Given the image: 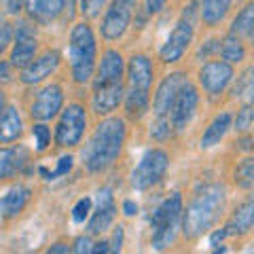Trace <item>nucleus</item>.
I'll use <instances>...</instances> for the list:
<instances>
[{
    "label": "nucleus",
    "mask_w": 254,
    "mask_h": 254,
    "mask_svg": "<svg viewBox=\"0 0 254 254\" xmlns=\"http://www.w3.org/2000/svg\"><path fill=\"white\" fill-rule=\"evenodd\" d=\"M125 138H127V127L123 119L119 117L104 119L102 123H98L89 144L83 150V165L91 174H100L113 168L123 150Z\"/></svg>",
    "instance_id": "nucleus-1"
},
{
    "label": "nucleus",
    "mask_w": 254,
    "mask_h": 254,
    "mask_svg": "<svg viewBox=\"0 0 254 254\" xmlns=\"http://www.w3.org/2000/svg\"><path fill=\"white\" fill-rule=\"evenodd\" d=\"M227 193L222 185H208L193 197L187 205L185 218H182V233L187 240H197L216 225L225 212Z\"/></svg>",
    "instance_id": "nucleus-2"
},
{
    "label": "nucleus",
    "mask_w": 254,
    "mask_h": 254,
    "mask_svg": "<svg viewBox=\"0 0 254 254\" xmlns=\"http://www.w3.org/2000/svg\"><path fill=\"white\" fill-rule=\"evenodd\" d=\"M153 64L146 55H133L127 64V87H123L125 113L129 119H142L150 106Z\"/></svg>",
    "instance_id": "nucleus-3"
},
{
    "label": "nucleus",
    "mask_w": 254,
    "mask_h": 254,
    "mask_svg": "<svg viewBox=\"0 0 254 254\" xmlns=\"http://www.w3.org/2000/svg\"><path fill=\"white\" fill-rule=\"evenodd\" d=\"M95 36L91 26L87 23H74L72 32H70V43H68V60L70 70H72V78L76 83H89L95 72Z\"/></svg>",
    "instance_id": "nucleus-4"
},
{
    "label": "nucleus",
    "mask_w": 254,
    "mask_h": 254,
    "mask_svg": "<svg viewBox=\"0 0 254 254\" xmlns=\"http://www.w3.org/2000/svg\"><path fill=\"white\" fill-rule=\"evenodd\" d=\"M182 220V195L172 193L150 214V244L155 250H168L176 242Z\"/></svg>",
    "instance_id": "nucleus-5"
},
{
    "label": "nucleus",
    "mask_w": 254,
    "mask_h": 254,
    "mask_svg": "<svg viewBox=\"0 0 254 254\" xmlns=\"http://www.w3.org/2000/svg\"><path fill=\"white\" fill-rule=\"evenodd\" d=\"M195 15H197V2H190L185 11H182V17L178 19V23L174 26L172 34L168 36V41L161 47V62L165 64H176L182 60V55L187 53L189 45L193 43L195 36Z\"/></svg>",
    "instance_id": "nucleus-6"
},
{
    "label": "nucleus",
    "mask_w": 254,
    "mask_h": 254,
    "mask_svg": "<svg viewBox=\"0 0 254 254\" xmlns=\"http://www.w3.org/2000/svg\"><path fill=\"white\" fill-rule=\"evenodd\" d=\"M170 165V157L161 148H150L142 155L140 163L131 172V187L136 190H146L161 182Z\"/></svg>",
    "instance_id": "nucleus-7"
},
{
    "label": "nucleus",
    "mask_w": 254,
    "mask_h": 254,
    "mask_svg": "<svg viewBox=\"0 0 254 254\" xmlns=\"http://www.w3.org/2000/svg\"><path fill=\"white\" fill-rule=\"evenodd\" d=\"M87 127V115L81 104H70L62 113L58 127H55V144L62 148H72L81 144Z\"/></svg>",
    "instance_id": "nucleus-8"
},
{
    "label": "nucleus",
    "mask_w": 254,
    "mask_h": 254,
    "mask_svg": "<svg viewBox=\"0 0 254 254\" xmlns=\"http://www.w3.org/2000/svg\"><path fill=\"white\" fill-rule=\"evenodd\" d=\"M133 9H136V0H113L106 9L104 21H102V36L106 41L121 38L127 32V28H129Z\"/></svg>",
    "instance_id": "nucleus-9"
},
{
    "label": "nucleus",
    "mask_w": 254,
    "mask_h": 254,
    "mask_svg": "<svg viewBox=\"0 0 254 254\" xmlns=\"http://www.w3.org/2000/svg\"><path fill=\"white\" fill-rule=\"evenodd\" d=\"M197 106H199V91H197L195 85L187 83L182 89L178 91L176 100L170 108V123H172V129L176 131H185L189 123L193 121V117L197 113Z\"/></svg>",
    "instance_id": "nucleus-10"
},
{
    "label": "nucleus",
    "mask_w": 254,
    "mask_h": 254,
    "mask_svg": "<svg viewBox=\"0 0 254 254\" xmlns=\"http://www.w3.org/2000/svg\"><path fill=\"white\" fill-rule=\"evenodd\" d=\"M233 81V66L225 60L208 62L199 70V85L208 95H220Z\"/></svg>",
    "instance_id": "nucleus-11"
},
{
    "label": "nucleus",
    "mask_w": 254,
    "mask_h": 254,
    "mask_svg": "<svg viewBox=\"0 0 254 254\" xmlns=\"http://www.w3.org/2000/svg\"><path fill=\"white\" fill-rule=\"evenodd\" d=\"M187 83H189V76L185 72H172L163 78L161 85L157 87V93H155V100H153L155 117H168L170 115V108L174 104V100H176L178 91Z\"/></svg>",
    "instance_id": "nucleus-12"
},
{
    "label": "nucleus",
    "mask_w": 254,
    "mask_h": 254,
    "mask_svg": "<svg viewBox=\"0 0 254 254\" xmlns=\"http://www.w3.org/2000/svg\"><path fill=\"white\" fill-rule=\"evenodd\" d=\"M64 104V91L60 85H47L36 93L34 102L30 106V115L38 119V121H49L62 110Z\"/></svg>",
    "instance_id": "nucleus-13"
},
{
    "label": "nucleus",
    "mask_w": 254,
    "mask_h": 254,
    "mask_svg": "<svg viewBox=\"0 0 254 254\" xmlns=\"http://www.w3.org/2000/svg\"><path fill=\"white\" fill-rule=\"evenodd\" d=\"M123 74H125L123 55L119 51H115V49H108L104 55H102L100 64L95 66V72L91 76L93 78V87L123 83Z\"/></svg>",
    "instance_id": "nucleus-14"
},
{
    "label": "nucleus",
    "mask_w": 254,
    "mask_h": 254,
    "mask_svg": "<svg viewBox=\"0 0 254 254\" xmlns=\"http://www.w3.org/2000/svg\"><path fill=\"white\" fill-rule=\"evenodd\" d=\"M117 216V205H115V197L110 189H102L98 193V208L93 210L89 225H87V233L91 235H100L108 231V227L115 222Z\"/></svg>",
    "instance_id": "nucleus-15"
},
{
    "label": "nucleus",
    "mask_w": 254,
    "mask_h": 254,
    "mask_svg": "<svg viewBox=\"0 0 254 254\" xmlns=\"http://www.w3.org/2000/svg\"><path fill=\"white\" fill-rule=\"evenodd\" d=\"M13 34H15V47L11 51V64H13V68H23L34 60L36 49H38L34 30H32L28 23H19V26L13 30Z\"/></svg>",
    "instance_id": "nucleus-16"
},
{
    "label": "nucleus",
    "mask_w": 254,
    "mask_h": 254,
    "mask_svg": "<svg viewBox=\"0 0 254 254\" xmlns=\"http://www.w3.org/2000/svg\"><path fill=\"white\" fill-rule=\"evenodd\" d=\"M60 66V53L58 51H45L43 55L32 60L28 66L21 68V83L23 85H36L51 76Z\"/></svg>",
    "instance_id": "nucleus-17"
},
{
    "label": "nucleus",
    "mask_w": 254,
    "mask_h": 254,
    "mask_svg": "<svg viewBox=\"0 0 254 254\" xmlns=\"http://www.w3.org/2000/svg\"><path fill=\"white\" fill-rule=\"evenodd\" d=\"M123 102V83L115 85H100L93 87V98H91V108L95 115H110L113 110L119 108Z\"/></svg>",
    "instance_id": "nucleus-18"
},
{
    "label": "nucleus",
    "mask_w": 254,
    "mask_h": 254,
    "mask_svg": "<svg viewBox=\"0 0 254 254\" xmlns=\"http://www.w3.org/2000/svg\"><path fill=\"white\" fill-rule=\"evenodd\" d=\"M30 155L23 146H11L0 148V180L13 178L28 168Z\"/></svg>",
    "instance_id": "nucleus-19"
},
{
    "label": "nucleus",
    "mask_w": 254,
    "mask_h": 254,
    "mask_svg": "<svg viewBox=\"0 0 254 254\" xmlns=\"http://www.w3.org/2000/svg\"><path fill=\"white\" fill-rule=\"evenodd\" d=\"M30 201V189L23 185H15L0 197V216L2 218H15L19 216Z\"/></svg>",
    "instance_id": "nucleus-20"
},
{
    "label": "nucleus",
    "mask_w": 254,
    "mask_h": 254,
    "mask_svg": "<svg viewBox=\"0 0 254 254\" xmlns=\"http://www.w3.org/2000/svg\"><path fill=\"white\" fill-rule=\"evenodd\" d=\"M28 17L38 23H49L64 13V0H23Z\"/></svg>",
    "instance_id": "nucleus-21"
},
{
    "label": "nucleus",
    "mask_w": 254,
    "mask_h": 254,
    "mask_svg": "<svg viewBox=\"0 0 254 254\" xmlns=\"http://www.w3.org/2000/svg\"><path fill=\"white\" fill-rule=\"evenodd\" d=\"M23 131V123L19 117V110L15 106H6L0 115V144H11Z\"/></svg>",
    "instance_id": "nucleus-22"
},
{
    "label": "nucleus",
    "mask_w": 254,
    "mask_h": 254,
    "mask_svg": "<svg viewBox=\"0 0 254 254\" xmlns=\"http://www.w3.org/2000/svg\"><path fill=\"white\" fill-rule=\"evenodd\" d=\"M252 222H254V203H252V199H246L242 205H237V210L233 212L229 225L225 227V233L227 235H244L252 229Z\"/></svg>",
    "instance_id": "nucleus-23"
},
{
    "label": "nucleus",
    "mask_w": 254,
    "mask_h": 254,
    "mask_svg": "<svg viewBox=\"0 0 254 254\" xmlns=\"http://www.w3.org/2000/svg\"><path fill=\"white\" fill-rule=\"evenodd\" d=\"M229 127H231V115L229 113H220L212 119V123L205 127L203 136H201V148H214L216 144H220V140L227 136Z\"/></svg>",
    "instance_id": "nucleus-24"
},
{
    "label": "nucleus",
    "mask_w": 254,
    "mask_h": 254,
    "mask_svg": "<svg viewBox=\"0 0 254 254\" xmlns=\"http://www.w3.org/2000/svg\"><path fill=\"white\" fill-rule=\"evenodd\" d=\"M233 0H203L201 4V19L205 26H218L225 15L231 9Z\"/></svg>",
    "instance_id": "nucleus-25"
},
{
    "label": "nucleus",
    "mask_w": 254,
    "mask_h": 254,
    "mask_svg": "<svg viewBox=\"0 0 254 254\" xmlns=\"http://www.w3.org/2000/svg\"><path fill=\"white\" fill-rule=\"evenodd\" d=\"M218 53L222 55V60L229 62V64H240L246 60V45H244V38L235 36V34H229L225 41L220 43V49Z\"/></svg>",
    "instance_id": "nucleus-26"
},
{
    "label": "nucleus",
    "mask_w": 254,
    "mask_h": 254,
    "mask_svg": "<svg viewBox=\"0 0 254 254\" xmlns=\"http://www.w3.org/2000/svg\"><path fill=\"white\" fill-rule=\"evenodd\" d=\"M252 30H254V4L248 2L244 9L237 13V17L233 19V26H231V34L240 36V38H248L252 36Z\"/></svg>",
    "instance_id": "nucleus-27"
},
{
    "label": "nucleus",
    "mask_w": 254,
    "mask_h": 254,
    "mask_svg": "<svg viewBox=\"0 0 254 254\" xmlns=\"http://www.w3.org/2000/svg\"><path fill=\"white\" fill-rule=\"evenodd\" d=\"M235 182H237V187H242V189H252V185H254V161H252V157H246L244 161L237 163Z\"/></svg>",
    "instance_id": "nucleus-28"
},
{
    "label": "nucleus",
    "mask_w": 254,
    "mask_h": 254,
    "mask_svg": "<svg viewBox=\"0 0 254 254\" xmlns=\"http://www.w3.org/2000/svg\"><path fill=\"white\" fill-rule=\"evenodd\" d=\"M172 123L168 117H155V123L150 125V136L155 140H165L172 136Z\"/></svg>",
    "instance_id": "nucleus-29"
},
{
    "label": "nucleus",
    "mask_w": 254,
    "mask_h": 254,
    "mask_svg": "<svg viewBox=\"0 0 254 254\" xmlns=\"http://www.w3.org/2000/svg\"><path fill=\"white\" fill-rule=\"evenodd\" d=\"M252 119H254V110L250 104H246L235 117V129L240 133H248L250 127H252Z\"/></svg>",
    "instance_id": "nucleus-30"
},
{
    "label": "nucleus",
    "mask_w": 254,
    "mask_h": 254,
    "mask_svg": "<svg viewBox=\"0 0 254 254\" xmlns=\"http://www.w3.org/2000/svg\"><path fill=\"white\" fill-rule=\"evenodd\" d=\"M32 136H34L36 140V148L38 150H47L51 144V131L49 127H47L45 123H36L34 127H32Z\"/></svg>",
    "instance_id": "nucleus-31"
},
{
    "label": "nucleus",
    "mask_w": 254,
    "mask_h": 254,
    "mask_svg": "<svg viewBox=\"0 0 254 254\" xmlns=\"http://www.w3.org/2000/svg\"><path fill=\"white\" fill-rule=\"evenodd\" d=\"M108 0H81V13L83 17L87 19H93L98 17V15L102 13V9L106 6Z\"/></svg>",
    "instance_id": "nucleus-32"
},
{
    "label": "nucleus",
    "mask_w": 254,
    "mask_h": 254,
    "mask_svg": "<svg viewBox=\"0 0 254 254\" xmlns=\"http://www.w3.org/2000/svg\"><path fill=\"white\" fill-rule=\"evenodd\" d=\"M72 170V157L66 155V157H60L58 161V168H55V172H47L45 168H41V174L47 178V180H53L55 176H66V174Z\"/></svg>",
    "instance_id": "nucleus-33"
},
{
    "label": "nucleus",
    "mask_w": 254,
    "mask_h": 254,
    "mask_svg": "<svg viewBox=\"0 0 254 254\" xmlns=\"http://www.w3.org/2000/svg\"><path fill=\"white\" fill-rule=\"evenodd\" d=\"M91 197H83V199H78L76 205L72 208V220L74 222H85V218L91 214Z\"/></svg>",
    "instance_id": "nucleus-34"
},
{
    "label": "nucleus",
    "mask_w": 254,
    "mask_h": 254,
    "mask_svg": "<svg viewBox=\"0 0 254 254\" xmlns=\"http://www.w3.org/2000/svg\"><path fill=\"white\" fill-rule=\"evenodd\" d=\"M11 38H13V26H11L9 21L0 19V55L6 51V47H9Z\"/></svg>",
    "instance_id": "nucleus-35"
},
{
    "label": "nucleus",
    "mask_w": 254,
    "mask_h": 254,
    "mask_svg": "<svg viewBox=\"0 0 254 254\" xmlns=\"http://www.w3.org/2000/svg\"><path fill=\"white\" fill-rule=\"evenodd\" d=\"M23 9V0H0V13L4 15H19V11Z\"/></svg>",
    "instance_id": "nucleus-36"
},
{
    "label": "nucleus",
    "mask_w": 254,
    "mask_h": 254,
    "mask_svg": "<svg viewBox=\"0 0 254 254\" xmlns=\"http://www.w3.org/2000/svg\"><path fill=\"white\" fill-rule=\"evenodd\" d=\"M220 49V41H216V38H212V41H208V43H203V47L199 51H197V60H208L212 53H216Z\"/></svg>",
    "instance_id": "nucleus-37"
},
{
    "label": "nucleus",
    "mask_w": 254,
    "mask_h": 254,
    "mask_svg": "<svg viewBox=\"0 0 254 254\" xmlns=\"http://www.w3.org/2000/svg\"><path fill=\"white\" fill-rule=\"evenodd\" d=\"M108 246H110V252H121V248H123V227L121 225L115 227L113 242H110Z\"/></svg>",
    "instance_id": "nucleus-38"
},
{
    "label": "nucleus",
    "mask_w": 254,
    "mask_h": 254,
    "mask_svg": "<svg viewBox=\"0 0 254 254\" xmlns=\"http://www.w3.org/2000/svg\"><path fill=\"white\" fill-rule=\"evenodd\" d=\"M11 78H13V64L0 60V85H2V83H9Z\"/></svg>",
    "instance_id": "nucleus-39"
},
{
    "label": "nucleus",
    "mask_w": 254,
    "mask_h": 254,
    "mask_svg": "<svg viewBox=\"0 0 254 254\" xmlns=\"http://www.w3.org/2000/svg\"><path fill=\"white\" fill-rule=\"evenodd\" d=\"M91 240L89 237H78V240L74 242V246L70 248V252H78V254H83V252H91Z\"/></svg>",
    "instance_id": "nucleus-40"
},
{
    "label": "nucleus",
    "mask_w": 254,
    "mask_h": 254,
    "mask_svg": "<svg viewBox=\"0 0 254 254\" xmlns=\"http://www.w3.org/2000/svg\"><path fill=\"white\" fill-rule=\"evenodd\" d=\"M165 2H168V0H146V13L148 15L159 13L165 6Z\"/></svg>",
    "instance_id": "nucleus-41"
},
{
    "label": "nucleus",
    "mask_w": 254,
    "mask_h": 254,
    "mask_svg": "<svg viewBox=\"0 0 254 254\" xmlns=\"http://www.w3.org/2000/svg\"><path fill=\"white\" fill-rule=\"evenodd\" d=\"M123 214L125 216H136L138 214V203L131 201V199H125L123 201Z\"/></svg>",
    "instance_id": "nucleus-42"
},
{
    "label": "nucleus",
    "mask_w": 254,
    "mask_h": 254,
    "mask_svg": "<svg viewBox=\"0 0 254 254\" xmlns=\"http://www.w3.org/2000/svg\"><path fill=\"white\" fill-rule=\"evenodd\" d=\"M225 237H227L225 229H218V231H214V233H212L210 244H212V246H218V242H220V240H225Z\"/></svg>",
    "instance_id": "nucleus-43"
},
{
    "label": "nucleus",
    "mask_w": 254,
    "mask_h": 254,
    "mask_svg": "<svg viewBox=\"0 0 254 254\" xmlns=\"http://www.w3.org/2000/svg\"><path fill=\"white\" fill-rule=\"evenodd\" d=\"M91 252H110V246L108 242H98L91 246Z\"/></svg>",
    "instance_id": "nucleus-44"
},
{
    "label": "nucleus",
    "mask_w": 254,
    "mask_h": 254,
    "mask_svg": "<svg viewBox=\"0 0 254 254\" xmlns=\"http://www.w3.org/2000/svg\"><path fill=\"white\" fill-rule=\"evenodd\" d=\"M49 252H70V248L66 244H53L49 248Z\"/></svg>",
    "instance_id": "nucleus-45"
},
{
    "label": "nucleus",
    "mask_w": 254,
    "mask_h": 254,
    "mask_svg": "<svg viewBox=\"0 0 254 254\" xmlns=\"http://www.w3.org/2000/svg\"><path fill=\"white\" fill-rule=\"evenodd\" d=\"M2 110H4V93L0 89V115H2Z\"/></svg>",
    "instance_id": "nucleus-46"
}]
</instances>
